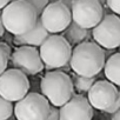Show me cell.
I'll return each instance as SVG.
<instances>
[{"label":"cell","mask_w":120,"mask_h":120,"mask_svg":"<svg viewBox=\"0 0 120 120\" xmlns=\"http://www.w3.org/2000/svg\"><path fill=\"white\" fill-rule=\"evenodd\" d=\"M105 51L97 42L82 41L72 49L70 66L75 74L95 77L105 65Z\"/></svg>","instance_id":"6da1fadb"},{"label":"cell","mask_w":120,"mask_h":120,"mask_svg":"<svg viewBox=\"0 0 120 120\" xmlns=\"http://www.w3.org/2000/svg\"><path fill=\"white\" fill-rule=\"evenodd\" d=\"M35 10L26 0H14L3 8L1 20L6 31L18 35L30 31L38 20Z\"/></svg>","instance_id":"7a4b0ae2"},{"label":"cell","mask_w":120,"mask_h":120,"mask_svg":"<svg viewBox=\"0 0 120 120\" xmlns=\"http://www.w3.org/2000/svg\"><path fill=\"white\" fill-rule=\"evenodd\" d=\"M42 95L56 107L63 106L73 95V81L65 72L54 71L44 75L40 82Z\"/></svg>","instance_id":"3957f363"},{"label":"cell","mask_w":120,"mask_h":120,"mask_svg":"<svg viewBox=\"0 0 120 120\" xmlns=\"http://www.w3.org/2000/svg\"><path fill=\"white\" fill-rule=\"evenodd\" d=\"M40 56L49 68H60L70 63L72 46L63 35H48L40 45Z\"/></svg>","instance_id":"277c9868"},{"label":"cell","mask_w":120,"mask_h":120,"mask_svg":"<svg viewBox=\"0 0 120 120\" xmlns=\"http://www.w3.org/2000/svg\"><path fill=\"white\" fill-rule=\"evenodd\" d=\"M49 107V101L45 95L27 93L17 101L13 112L19 120H44L48 116Z\"/></svg>","instance_id":"5b68a950"},{"label":"cell","mask_w":120,"mask_h":120,"mask_svg":"<svg viewBox=\"0 0 120 120\" xmlns=\"http://www.w3.org/2000/svg\"><path fill=\"white\" fill-rule=\"evenodd\" d=\"M30 81L27 74L18 68L5 70L0 74V95L8 101H18L27 94Z\"/></svg>","instance_id":"8992f818"},{"label":"cell","mask_w":120,"mask_h":120,"mask_svg":"<svg viewBox=\"0 0 120 120\" xmlns=\"http://www.w3.org/2000/svg\"><path fill=\"white\" fill-rule=\"evenodd\" d=\"M93 39L107 49L118 48L120 45V18L116 14H106L93 27Z\"/></svg>","instance_id":"52a82bcc"},{"label":"cell","mask_w":120,"mask_h":120,"mask_svg":"<svg viewBox=\"0 0 120 120\" xmlns=\"http://www.w3.org/2000/svg\"><path fill=\"white\" fill-rule=\"evenodd\" d=\"M72 21L91 30L104 17L102 4L99 0H74L71 7Z\"/></svg>","instance_id":"ba28073f"},{"label":"cell","mask_w":120,"mask_h":120,"mask_svg":"<svg viewBox=\"0 0 120 120\" xmlns=\"http://www.w3.org/2000/svg\"><path fill=\"white\" fill-rule=\"evenodd\" d=\"M39 19L42 26L49 33L63 32L72 21L71 10L61 1H55L47 4L42 10Z\"/></svg>","instance_id":"9c48e42d"},{"label":"cell","mask_w":120,"mask_h":120,"mask_svg":"<svg viewBox=\"0 0 120 120\" xmlns=\"http://www.w3.org/2000/svg\"><path fill=\"white\" fill-rule=\"evenodd\" d=\"M11 61L14 68L22 71L25 74H38L45 67L39 51L30 45L18 47L11 54Z\"/></svg>","instance_id":"30bf717a"},{"label":"cell","mask_w":120,"mask_h":120,"mask_svg":"<svg viewBox=\"0 0 120 120\" xmlns=\"http://www.w3.org/2000/svg\"><path fill=\"white\" fill-rule=\"evenodd\" d=\"M118 92L116 86L109 80H98L94 81L91 88L87 91V99L93 108L106 111L115 100Z\"/></svg>","instance_id":"8fae6325"},{"label":"cell","mask_w":120,"mask_h":120,"mask_svg":"<svg viewBox=\"0 0 120 120\" xmlns=\"http://www.w3.org/2000/svg\"><path fill=\"white\" fill-rule=\"evenodd\" d=\"M59 112L61 120H90L93 116V107L84 95H72Z\"/></svg>","instance_id":"7c38bea8"},{"label":"cell","mask_w":120,"mask_h":120,"mask_svg":"<svg viewBox=\"0 0 120 120\" xmlns=\"http://www.w3.org/2000/svg\"><path fill=\"white\" fill-rule=\"evenodd\" d=\"M49 35V32L42 26L40 19L38 18L35 25L27 32L22 33V34H18L15 35L14 40L15 42L18 44H21V45H30V46H34V47H38L40 46L44 40Z\"/></svg>","instance_id":"4fadbf2b"},{"label":"cell","mask_w":120,"mask_h":120,"mask_svg":"<svg viewBox=\"0 0 120 120\" xmlns=\"http://www.w3.org/2000/svg\"><path fill=\"white\" fill-rule=\"evenodd\" d=\"M104 72L107 80L115 86H120V52L112 54L104 65Z\"/></svg>","instance_id":"5bb4252c"},{"label":"cell","mask_w":120,"mask_h":120,"mask_svg":"<svg viewBox=\"0 0 120 120\" xmlns=\"http://www.w3.org/2000/svg\"><path fill=\"white\" fill-rule=\"evenodd\" d=\"M64 34L63 37L71 44V45H78L82 41H85L90 34L87 28H84L79 26L77 22L71 21V24L63 31Z\"/></svg>","instance_id":"9a60e30c"},{"label":"cell","mask_w":120,"mask_h":120,"mask_svg":"<svg viewBox=\"0 0 120 120\" xmlns=\"http://www.w3.org/2000/svg\"><path fill=\"white\" fill-rule=\"evenodd\" d=\"M94 81H95V77H85V75L77 74L74 78L73 86H75V88L79 92H87Z\"/></svg>","instance_id":"2e32d148"},{"label":"cell","mask_w":120,"mask_h":120,"mask_svg":"<svg viewBox=\"0 0 120 120\" xmlns=\"http://www.w3.org/2000/svg\"><path fill=\"white\" fill-rule=\"evenodd\" d=\"M12 114H13L12 101H8L7 99L0 95V120L8 119Z\"/></svg>","instance_id":"e0dca14e"},{"label":"cell","mask_w":120,"mask_h":120,"mask_svg":"<svg viewBox=\"0 0 120 120\" xmlns=\"http://www.w3.org/2000/svg\"><path fill=\"white\" fill-rule=\"evenodd\" d=\"M26 1L35 10L38 17L41 14L42 10L46 7V5L48 4V0H26Z\"/></svg>","instance_id":"ac0fdd59"},{"label":"cell","mask_w":120,"mask_h":120,"mask_svg":"<svg viewBox=\"0 0 120 120\" xmlns=\"http://www.w3.org/2000/svg\"><path fill=\"white\" fill-rule=\"evenodd\" d=\"M105 4L108 6L111 11H113L115 14L120 15V0H106Z\"/></svg>","instance_id":"d6986e66"},{"label":"cell","mask_w":120,"mask_h":120,"mask_svg":"<svg viewBox=\"0 0 120 120\" xmlns=\"http://www.w3.org/2000/svg\"><path fill=\"white\" fill-rule=\"evenodd\" d=\"M7 65H8V56L0 48V74L7 68Z\"/></svg>","instance_id":"ffe728a7"},{"label":"cell","mask_w":120,"mask_h":120,"mask_svg":"<svg viewBox=\"0 0 120 120\" xmlns=\"http://www.w3.org/2000/svg\"><path fill=\"white\" fill-rule=\"evenodd\" d=\"M119 108H120V91L118 92V95H116L115 100L113 101V104H112L105 112H107V113H109V114H113V113L116 112Z\"/></svg>","instance_id":"44dd1931"},{"label":"cell","mask_w":120,"mask_h":120,"mask_svg":"<svg viewBox=\"0 0 120 120\" xmlns=\"http://www.w3.org/2000/svg\"><path fill=\"white\" fill-rule=\"evenodd\" d=\"M47 119H51V120H58V119H60V112L56 108V106L49 107V113H48Z\"/></svg>","instance_id":"7402d4cb"},{"label":"cell","mask_w":120,"mask_h":120,"mask_svg":"<svg viewBox=\"0 0 120 120\" xmlns=\"http://www.w3.org/2000/svg\"><path fill=\"white\" fill-rule=\"evenodd\" d=\"M0 48L5 52V54L8 56V59L11 58V54H12V53H11V47H10L6 42H0Z\"/></svg>","instance_id":"603a6c76"},{"label":"cell","mask_w":120,"mask_h":120,"mask_svg":"<svg viewBox=\"0 0 120 120\" xmlns=\"http://www.w3.org/2000/svg\"><path fill=\"white\" fill-rule=\"evenodd\" d=\"M59 1H61L64 5H66V6L71 10V7H72V5H73V3H74V0H59Z\"/></svg>","instance_id":"cb8c5ba5"},{"label":"cell","mask_w":120,"mask_h":120,"mask_svg":"<svg viewBox=\"0 0 120 120\" xmlns=\"http://www.w3.org/2000/svg\"><path fill=\"white\" fill-rule=\"evenodd\" d=\"M112 119H114V120H120V108L112 114Z\"/></svg>","instance_id":"d4e9b609"},{"label":"cell","mask_w":120,"mask_h":120,"mask_svg":"<svg viewBox=\"0 0 120 120\" xmlns=\"http://www.w3.org/2000/svg\"><path fill=\"white\" fill-rule=\"evenodd\" d=\"M4 32H5V27L3 25V20H1V14H0V37L4 35Z\"/></svg>","instance_id":"484cf974"},{"label":"cell","mask_w":120,"mask_h":120,"mask_svg":"<svg viewBox=\"0 0 120 120\" xmlns=\"http://www.w3.org/2000/svg\"><path fill=\"white\" fill-rule=\"evenodd\" d=\"M8 3H10V0H0V10H3Z\"/></svg>","instance_id":"4316f807"},{"label":"cell","mask_w":120,"mask_h":120,"mask_svg":"<svg viewBox=\"0 0 120 120\" xmlns=\"http://www.w3.org/2000/svg\"><path fill=\"white\" fill-rule=\"evenodd\" d=\"M99 1H100L101 4H105V1H106V0H99Z\"/></svg>","instance_id":"83f0119b"},{"label":"cell","mask_w":120,"mask_h":120,"mask_svg":"<svg viewBox=\"0 0 120 120\" xmlns=\"http://www.w3.org/2000/svg\"><path fill=\"white\" fill-rule=\"evenodd\" d=\"M118 48H119V49H120V45H119V47H118Z\"/></svg>","instance_id":"f1b7e54d"}]
</instances>
